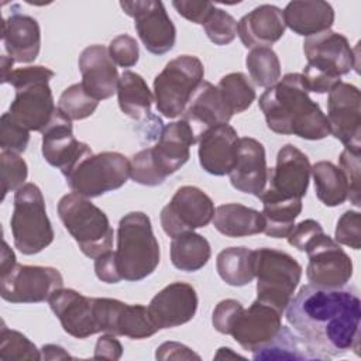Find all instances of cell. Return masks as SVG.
Listing matches in <instances>:
<instances>
[{
	"label": "cell",
	"mask_w": 361,
	"mask_h": 361,
	"mask_svg": "<svg viewBox=\"0 0 361 361\" xmlns=\"http://www.w3.org/2000/svg\"><path fill=\"white\" fill-rule=\"evenodd\" d=\"M285 312L289 326L323 360L350 350L358 354L361 302L354 286L327 289L305 285Z\"/></svg>",
	"instance_id": "1"
},
{
	"label": "cell",
	"mask_w": 361,
	"mask_h": 361,
	"mask_svg": "<svg viewBox=\"0 0 361 361\" xmlns=\"http://www.w3.org/2000/svg\"><path fill=\"white\" fill-rule=\"evenodd\" d=\"M258 106L267 127L276 134L312 141L330 135L327 117L309 97L302 73H286L261 94Z\"/></svg>",
	"instance_id": "2"
},
{
	"label": "cell",
	"mask_w": 361,
	"mask_h": 361,
	"mask_svg": "<svg viewBox=\"0 0 361 361\" xmlns=\"http://www.w3.org/2000/svg\"><path fill=\"white\" fill-rule=\"evenodd\" d=\"M54 76V71L37 65L13 69L1 82L16 89L8 114L28 131L42 133L56 111L49 87Z\"/></svg>",
	"instance_id": "3"
},
{
	"label": "cell",
	"mask_w": 361,
	"mask_h": 361,
	"mask_svg": "<svg viewBox=\"0 0 361 361\" xmlns=\"http://www.w3.org/2000/svg\"><path fill=\"white\" fill-rule=\"evenodd\" d=\"M114 257L121 279L128 282L142 281L157 269L159 244L145 213L130 212L120 219Z\"/></svg>",
	"instance_id": "4"
},
{
	"label": "cell",
	"mask_w": 361,
	"mask_h": 361,
	"mask_svg": "<svg viewBox=\"0 0 361 361\" xmlns=\"http://www.w3.org/2000/svg\"><path fill=\"white\" fill-rule=\"evenodd\" d=\"M58 216L79 250L96 259L113 247V228L106 213L87 197L68 193L58 202Z\"/></svg>",
	"instance_id": "5"
},
{
	"label": "cell",
	"mask_w": 361,
	"mask_h": 361,
	"mask_svg": "<svg viewBox=\"0 0 361 361\" xmlns=\"http://www.w3.org/2000/svg\"><path fill=\"white\" fill-rule=\"evenodd\" d=\"M10 227L14 245L24 255L38 254L54 241L45 200L35 183H24L16 190Z\"/></svg>",
	"instance_id": "6"
},
{
	"label": "cell",
	"mask_w": 361,
	"mask_h": 361,
	"mask_svg": "<svg viewBox=\"0 0 361 361\" xmlns=\"http://www.w3.org/2000/svg\"><path fill=\"white\" fill-rule=\"evenodd\" d=\"M257 300L283 314L300 282L302 267L289 254L274 248L254 250Z\"/></svg>",
	"instance_id": "7"
},
{
	"label": "cell",
	"mask_w": 361,
	"mask_h": 361,
	"mask_svg": "<svg viewBox=\"0 0 361 361\" xmlns=\"http://www.w3.org/2000/svg\"><path fill=\"white\" fill-rule=\"evenodd\" d=\"M203 76L204 68L197 56L179 55L171 59L154 79L157 110L166 118L180 116Z\"/></svg>",
	"instance_id": "8"
},
{
	"label": "cell",
	"mask_w": 361,
	"mask_h": 361,
	"mask_svg": "<svg viewBox=\"0 0 361 361\" xmlns=\"http://www.w3.org/2000/svg\"><path fill=\"white\" fill-rule=\"evenodd\" d=\"M128 178L130 159L114 151L86 157L65 176L71 190L87 199L120 189Z\"/></svg>",
	"instance_id": "9"
},
{
	"label": "cell",
	"mask_w": 361,
	"mask_h": 361,
	"mask_svg": "<svg viewBox=\"0 0 361 361\" xmlns=\"http://www.w3.org/2000/svg\"><path fill=\"white\" fill-rule=\"evenodd\" d=\"M63 288V278L56 268L16 264L0 274L1 299L10 303L48 302L51 295Z\"/></svg>",
	"instance_id": "10"
},
{
	"label": "cell",
	"mask_w": 361,
	"mask_h": 361,
	"mask_svg": "<svg viewBox=\"0 0 361 361\" xmlns=\"http://www.w3.org/2000/svg\"><path fill=\"white\" fill-rule=\"evenodd\" d=\"M214 203L209 195L196 186H180L168 204L161 210L159 220L164 231L176 237L186 231L206 227L214 216Z\"/></svg>",
	"instance_id": "11"
},
{
	"label": "cell",
	"mask_w": 361,
	"mask_h": 361,
	"mask_svg": "<svg viewBox=\"0 0 361 361\" xmlns=\"http://www.w3.org/2000/svg\"><path fill=\"white\" fill-rule=\"evenodd\" d=\"M120 7L127 16L134 18L137 34L148 52L154 55H164L173 48L176 41V28L162 1H120Z\"/></svg>",
	"instance_id": "12"
},
{
	"label": "cell",
	"mask_w": 361,
	"mask_h": 361,
	"mask_svg": "<svg viewBox=\"0 0 361 361\" xmlns=\"http://www.w3.org/2000/svg\"><path fill=\"white\" fill-rule=\"evenodd\" d=\"M327 121L330 134L347 149L361 151V94L357 86L337 83L327 99Z\"/></svg>",
	"instance_id": "13"
},
{
	"label": "cell",
	"mask_w": 361,
	"mask_h": 361,
	"mask_svg": "<svg viewBox=\"0 0 361 361\" xmlns=\"http://www.w3.org/2000/svg\"><path fill=\"white\" fill-rule=\"evenodd\" d=\"M309 262L306 276L319 288H343L353 276V261L348 254L327 234H322L306 251Z\"/></svg>",
	"instance_id": "14"
},
{
	"label": "cell",
	"mask_w": 361,
	"mask_h": 361,
	"mask_svg": "<svg viewBox=\"0 0 361 361\" xmlns=\"http://www.w3.org/2000/svg\"><path fill=\"white\" fill-rule=\"evenodd\" d=\"M94 313L100 331L109 334L142 340L159 330L142 305H128L111 298H94Z\"/></svg>",
	"instance_id": "15"
},
{
	"label": "cell",
	"mask_w": 361,
	"mask_h": 361,
	"mask_svg": "<svg viewBox=\"0 0 361 361\" xmlns=\"http://www.w3.org/2000/svg\"><path fill=\"white\" fill-rule=\"evenodd\" d=\"M42 134V157L45 161L58 168L63 176H68L76 165L92 155V148L73 135L72 121L56 107V111Z\"/></svg>",
	"instance_id": "16"
},
{
	"label": "cell",
	"mask_w": 361,
	"mask_h": 361,
	"mask_svg": "<svg viewBox=\"0 0 361 361\" xmlns=\"http://www.w3.org/2000/svg\"><path fill=\"white\" fill-rule=\"evenodd\" d=\"M303 54L309 66L338 79L358 66V56L350 47L348 39L343 34L330 30L306 37Z\"/></svg>",
	"instance_id": "17"
},
{
	"label": "cell",
	"mask_w": 361,
	"mask_h": 361,
	"mask_svg": "<svg viewBox=\"0 0 361 361\" xmlns=\"http://www.w3.org/2000/svg\"><path fill=\"white\" fill-rule=\"evenodd\" d=\"M312 165L306 154L292 144H285L276 155V165L268 169L265 190L282 197L302 199L309 188Z\"/></svg>",
	"instance_id": "18"
},
{
	"label": "cell",
	"mask_w": 361,
	"mask_h": 361,
	"mask_svg": "<svg viewBox=\"0 0 361 361\" xmlns=\"http://www.w3.org/2000/svg\"><path fill=\"white\" fill-rule=\"evenodd\" d=\"M48 303L69 336L86 338L102 333L94 313V298H87L75 289L61 288L51 295Z\"/></svg>",
	"instance_id": "19"
},
{
	"label": "cell",
	"mask_w": 361,
	"mask_h": 361,
	"mask_svg": "<svg viewBox=\"0 0 361 361\" xmlns=\"http://www.w3.org/2000/svg\"><path fill=\"white\" fill-rule=\"evenodd\" d=\"M197 302V295L192 285L172 282L151 299L147 309L151 320L159 330L172 329L193 319Z\"/></svg>",
	"instance_id": "20"
},
{
	"label": "cell",
	"mask_w": 361,
	"mask_h": 361,
	"mask_svg": "<svg viewBox=\"0 0 361 361\" xmlns=\"http://www.w3.org/2000/svg\"><path fill=\"white\" fill-rule=\"evenodd\" d=\"M282 327V314L259 300L243 309L235 319L230 334L247 351H257L268 344Z\"/></svg>",
	"instance_id": "21"
},
{
	"label": "cell",
	"mask_w": 361,
	"mask_h": 361,
	"mask_svg": "<svg viewBox=\"0 0 361 361\" xmlns=\"http://www.w3.org/2000/svg\"><path fill=\"white\" fill-rule=\"evenodd\" d=\"M82 86L89 96L100 102L117 93L120 75L104 45H89L79 55Z\"/></svg>",
	"instance_id": "22"
},
{
	"label": "cell",
	"mask_w": 361,
	"mask_h": 361,
	"mask_svg": "<svg viewBox=\"0 0 361 361\" xmlns=\"http://www.w3.org/2000/svg\"><path fill=\"white\" fill-rule=\"evenodd\" d=\"M234 189L259 197L268 180V168L264 145L251 137L238 141L235 162L228 173Z\"/></svg>",
	"instance_id": "23"
},
{
	"label": "cell",
	"mask_w": 361,
	"mask_h": 361,
	"mask_svg": "<svg viewBox=\"0 0 361 361\" xmlns=\"http://www.w3.org/2000/svg\"><path fill=\"white\" fill-rule=\"evenodd\" d=\"M238 134L230 124L212 127L197 137L200 166L210 175H228L237 157Z\"/></svg>",
	"instance_id": "24"
},
{
	"label": "cell",
	"mask_w": 361,
	"mask_h": 361,
	"mask_svg": "<svg viewBox=\"0 0 361 361\" xmlns=\"http://www.w3.org/2000/svg\"><path fill=\"white\" fill-rule=\"evenodd\" d=\"M182 114V120L192 127L196 140L206 130L227 124L233 117L217 86L207 80H203L196 87Z\"/></svg>",
	"instance_id": "25"
},
{
	"label": "cell",
	"mask_w": 361,
	"mask_h": 361,
	"mask_svg": "<svg viewBox=\"0 0 361 361\" xmlns=\"http://www.w3.org/2000/svg\"><path fill=\"white\" fill-rule=\"evenodd\" d=\"M192 127L185 120L164 126L157 144L151 147L152 157L159 171L169 176L180 169L190 157V147L196 142Z\"/></svg>",
	"instance_id": "26"
},
{
	"label": "cell",
	"mask_w": 361,
	"mask_h": 361,
	"mask_svg": "<svg viewBox=\"0 0 361 361\" xmlns=\"http://www.w3.org/2000/svg\"><path fill=\"white\" fill-rule=\"evenodd\" d=\"M1 39L6 52L14 62H34L41 48L39 24L31 16L13 11L1 23Z\"/></svg>",
	"instance_id": "27"
},
{
	"label": "cell",
	"mask_w": 361,
	"mask_h": 361,
	"mask_svg": "<svg viewBox=\"0 0 361 361\" xmlns=\"http://www.w3.org/2000/svg\"><path fill=\"white\" fill-rule=\"evenodd\" d=\"M282 10L272 4H261L243 16L238 21L237 34L245 48L269 47L285 34Z\"/></svg>",
	"instance_id": "28"
},
{
	"label": "cell",
	"mask_w": 361,
	"mask_h": 361,
	"mask_svg": "<svg viewBox=\"0 0 361 361\" xmlns=\"http://www.w3.org/2000/svg\"><path fill=\"white\" fill-rule=\"evenodd\" d=\"M282 14L285 25L302 37H312L327 31L334 23V10L323 0L289 1Z\"/></svg>",
	"instance_id": "29"
},
{
	"label": "cell",
	"mask_w": 361,
	"mask_h": 361,
	"mask_svg": "<svg viewBox=\"0 0 361 361\" xmlns=\"http://www.w3.org/2000/svg\"><path fill=\"white\" fill-rule=\"evenodd\" d=\"M262 202L264 233L272 238H286L302 212V199L282 197L269 190L259 195Z\"/></svg>",
	"instance_id": "30"
},
{
	"label": "cell",
	"mask_w": 361,
	"mask_h": 361,
	"mask_svg": "<svg viewBox=\"0 0 361 361\" xmlns=\"http://www.w3.org/2000/svg\"><path fill=\"white\" fill-rule=\"evenodd\" d=\"M214 228L226 237H248L264 233L262 213L240 203L220 204L213 216Z\"/></svg>",
	"instance_id": "31"
},
{
	"label": "cell",
	"mask_w": 361,
	"mask_h": 361,
	"mask_svg": "<svg viewBox=\"0 0 361 361\" xmlns=\"http://www.w3.org/2000/svg\"><path fill=\"white\" fill-rule=\"evenodd\" d=\"M117 100L121 111L137 121H142L151 116V93L144 78L133 71H124L117 85Z\"/></svg>",
	"instance_id": "32"
},
{
	"label": "cell",
	"mask_w": 361,
	"mask_h": 361,
	"mask_svg": "<svg viewBox=\"0 0 361 361\" xmlns=\"http://www.w3.org/2000/svg\"><path fill=\"white\" fill-rule=\"evenodd\" d=\"M210 255L212 248L209 241L195 231H186L172 238L171 262L179 271H199L207 264Z\"/></svg>",
	"instance_id": "33"
},
{
	"label": "cell",
	"mask_w": 361,
	"mask_h": 361,
	"mask_svg": "<svg viewBox=\"0 0 361 361\" xmlns=\"http://www.w3.org/2000/svg\"><path fill=\"white\" fill-rule=\"evenodd\" d=\"M219 276L230 286H245L255 278L254 250L247 247H228L216 258Z\"/></svg>",
	"instance_id": "34"
},
{
	"label": "cell",
	"mask_w": 361,
	"mask_h": 361,
	"mask_svg": "<svg viewBox=\"0 0 361 361\" xmlns=\"http://www.w3.org/2000/svg\"><path fill=\"white\" fill-rule=\"evenodd\" d=\"M317 199L327 207L343 204L348 199V185L338 166L329 161H319L312 166Z\"/></svg>",
	"instance_id": "35"
},
{
	"label": "cell",
	"mask_w": 361,
	"mask_h": 361,
	"mask_svg": "<svg viewBox=\"0 0 361 361\" xmlns=\"http://www.w3.org/2000/svg\"><path fill=\"white\" fill-rule=\"evenodd\" d=\"M255 361L265 360H323L319 354L310 350L306 343L289 327L282 326L278 334L264 347L252 353Z\"/></svg>",
	"instance_id": "36"
},
{
	"label": "cell",
	"mask_w": 361,
	"mask_h": 361,
	"mask_svg": "<svg viewBox=\"0 0 361 361\" xmlns=\"http://www.w3.org/2000/svg\"><path fill=\"white\" fill-rule=\"evenodd\" d=\"M245 65L250 78L259 87L268 89L281 79V62L271 47L252 48L245 58Z\"/></svg>",
	"instance_id": "37"
},
{
	"label": "cell",
	"mask_w": 361,
	"mask_h": 361,
	"mask_svg": "<svg viewBox=\"0 0 361 361\" xmlns=\"http://www.w3.org/2000/svg\"><path fill=\"white\" fill-rule=\"evenodd\" d=\"M224 103L231 114L245 111L255 100V90L250 83L247 75L241 72H233L223 76L217 85Z\"/></svg>",
	"instance_id": "38"
},
{
	"label": "cell",
	"mask_w": 361,
	"mask_h": 361,
	"mask_svg": "<svg viewBox=\"0 0 361 361\" xmlns=\"http://www.w3.org/2000/svg\"><path fill=\"white\" fill-rule=\"evenodd\" d=\"M0 360L1 361H38L41 350L23 333L11 330L4 324L0 329Z\"/></svg>",
	"instance_id": "39"
},
{
	"label": "cell",
	"mask_w": 361,
	"mask_h": 361,
	"mask_svg": "<svg viewBox=\"0 0 361 361\" xmlns=\"http://www.w3.org/2000/svg\"><path fill=\"white\" fill-rule=\"evenodd\" d=\"M99 102L86 93L82 83H75L66 87L58 100V109L71 121L87 118L97 109Z\"/></svg>",
	"instance_id": "40"
},
{
	"label": "cell",
	"mask_w": 361,
	"mask_h": 361,
	"mask_svg": "<svg viewBox=\"0 0 361 361\" xmlns=\"http://www.w3.org/2000/svg\"><path fill=\"white\" fill-rule=\"evenodd\" d=\"M28 175L27 162L17 152L1 151L0 154V176H1V200L8 192L17 190L25 183Z\"/></svg>",
	"instance_id": "41"
},
{
	"label": "cell",
	"mask_w": 361,
	"mask_h": 361,
	"mask_svg": "<svg viewBox=\"0 0 361 361\" xmlns=\"http://www.w3.org/2000/svg\"><path fill=\"white\" fill-rule=\"evenodd\" d=\"M130 178L135 183L144 186H158L166 179V176L157 166L151 148H144L131 157Z\"/></svg>",
	"instance_id": "42"
},
{
	"label": "cell",
	"mask_w": 361,
	"mask_h": 361,
	"mask_svg": "<svg viewBox=\"0 0 361 361\" xmlns=\"http://www.w3.org/2000/svg\"><path fill=\"white\" fill-rule=\"evenodd\" d=\"M207 38L216 45H227L234 41L237 35L238 23L237 20L224 11L223 8L216 7L203 24Z\"/></svg>",
	"instance_id": "43"
},
{
	"label": "cell",
	"mask_w": 361,
	"mask_h": 361,
	"mask_svg": "<svg viewBox=\"0 0 361 361\" xmlns=\"http://www.w3.org/2000/svg\"><path fill=\"white\" fill-rule=\"evenodd\" d=\"M30 141V131L18 124L8 111L3 113L0 118V147L1 151H11L21 154L27 149Z\"/></svg>",
	"instance_id": "44"
},
{
	"label": "cell",
	"mask_w": 361,
	"mask_h": 361,
	"mask_svg": "<svg viewBox=\"0 0 361 361\" xmlns=\"http://www.w3.org/2000/svg\"><path fill=\"white\" fill-rule=\"evenodd\" d=\"M334 241L353 250L361 247V214L355 210L344 212L337 220Z\"/></svg>",
	"instance_id": "45"
},
{
	"label": "cell",
	"mask_w": 361,
	"mask_h": 361,
	"mask_svg": "<svg viewBox=\"0 0 361 361\" xmlns=\"http://www.w3.org/2000/svg\"><path fill=\"white\" fill-rule=\"evenodd\" d=\"M109 55L114 65L120 68H131L138 62L140 49L137 41L128 34L114 37L109 44Z\"/></svg>",
	"instance_id": "46"
},
{
	"label": "cell",
	"mask_w": 361,
	"mask_h": 361,
	"mask_svg": "<svg viewBox=\"0 0 361 361\" xmlns=\"http://www.w3.org/2000/svg\"><path fill=\"white\" fill-rule=\"evenodd\" d=\"M338 164L348 185V199L353 204L360 206V152L344 148L340 154Z\"/></svg>",
	"instance_id": "47"
},
{
	"label": "cell",
	"mask_w": 361,
	"mask_h": 361,
	"mask_svg": "<svg viewBox=\"0 0 361 361\" xmlns=\"http://www.w3.org/2000/svg\"><path fill=\"white\" fill-rule=\"evenodd\" d=\"M322 234H324V231L320 223L313 219H306L295 224L286 238L288 243L298 251L306 252Z\"/></svg>",
	"instance_id": "48"
},
{
	"label": "cell",
	"mask_w": 361,
	"mask_h": 361,
	"mask_svg": "<svg viewBox=\"0 0 361 361\" xmlns=\"http://www.w3.org/2000/svg\"><path fill=\"white\" fill-rule=\"evenodd\" d=\"M243 309V305L235 299H224L219 302L212 314L213 327L221 334H230L231 327Z\"/></svg>",
	"instance_id": "49"
},
{
	"label": "cell",
	"mask_w": 361,
	"mask_h": 361,
	"mask_svg": "<svg viewBox=\"0 0 361 361\" xmlns=\"http://www.w3.org/2000/svg\"><path fill=\"white\" fill-rule=\"evenodd\" d=\"M172 6L175 10L186 20L203 25L209 16L213 13L216 6L210 1H185V0H173Z\"/></svg>",
	"instance_id": "50"
},
{
	"label": "cell",
	"mask_w": 361,
	"mask_h": 361,
	"mask_svg": "<svg viewBox=\"0 0 361 361\" xmlns=\"http://www.w3.org/2000/svg\"><path fill=\"white\" fill-rule=\"evenodd\" d=\"M94 274L104 283H118L123 281L117 269L114 251L110 250L94 259Z\"/></svg>",
	"instance_id": "51"
},
{
	"label": "cell",
	"mask_w": 361,
	"mask_h": 361,
	"mask_svg": "<svg viewBox=\"0 0 361 361\" xmlns=\"http://www.w3.org/2000/svg\"><path fill=\"white\" fill-rule=\"evenodd\" d=\"M157 360H200V355L193 353L185 344L176 341H165L155 351Z\"/></svg>",
	"instance_id": "52"
},
{
	"label": "cell",
	"mask_w": 361,
	"mask_h": 361,
	"mask_svg": "<svg viewBox=\"0 0 361 361\" xmlns=\"http://www.w3.org/2000/svg\"><path fill=\"white\" fill-rule=\"evenodd\" d=\"M123 355V345L116 338L114 334H103L97 338L94 345V358H104V360H120Z\"/></svg>",
	"instance_id": "53"
},
{
	"label": "cell",
	"mask_w": 361,
	"mask_h": 361,
	"mask_svg": "<svg viewBox=\"0 0 361 361\" xmlns=\"http://www.w3.org/2000/svg\"><path fill=\"white\" fill-rule=\"evenodd\" d=\"M72 355L61 345L56 344H45L41 348V360H68Z\"/></svg>",
	"instance_id": "54"
},
{
	"label": "cell",
	"mask_w": 361,
	"mask_h": 361,
	"mask_svg": "<svg viewBox=\"0 0 361 361\" xmlns=\"http://www.w3.org/2000/svg\"><path fill=\"white\" fill-rule=\"evenodd\" d=\"M16 265V255L8 244L3 240V251H1V274L7 272L10 268Z\"/></svg>",
	"instance_id": "55"
},
{
	"label": "cell",
	"mask_w": 361,
	"mask_h": 361,
	"mask_svg": "<svg viewBox=\"0 0 361 361\" xmlns=\"http://www.w3.org/2000/svg\"><path fill=\"white\" fill-rule=\"evenodd\" d=\"M224 358L227 360V358H244V357L237 353H233L231 348H228V347H221V348H219L217 354L214 355V360H224Z\"/></svg>",
	"instance_id": "56"
},
{
	"label": "cell",
	"mask_w": 361,
	"mask_h": 361,
	"mask_svg": "<svg viewBox=\"0 0 361 361\" xmlns=\"http://www.w3.org/2000/svg\"><path fill=\"white\" fill-rule=\"evenodd\" d=\"M14 61L10 56H1V82L8 76V73L13 71Z\"/></svg>",
	"instance_id": "57"
}]
</instances>
